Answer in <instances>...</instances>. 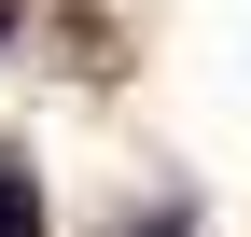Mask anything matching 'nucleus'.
<instances>
[{"label": "nucleus", "mask_w": 251, "mask_h": 237, "mask_svg": "<svg viewBox=\"0 0 251 237\" xmlns=\"http://www.w3.org/2000/svg\"><path fill=\"white\" fill-rule=\"evenodd\" d=\"M0 237H42V182H28L14 154H0Z\"/></svg>", "instance_id": "nucleus-1"}, {"label": "nucleus", "mask_w": 251, "mask_h": 237, "mask_svg": "<svg viewBox=\"0 0 251 237\" xmlns=\"http://www.w3.org/2000/svg\"><path fill=\"white\" fill-rule=\"evenodd\" d=\"M0 28H14V0H0Z\"/></svg>", "instance_id": "nucleus-2"}]
</instances>
